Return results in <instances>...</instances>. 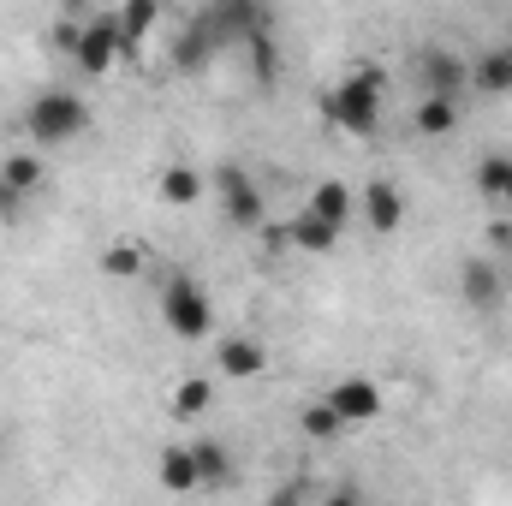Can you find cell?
Wrapping results in <instances>:
<instances>
[{
  "label": "cell",
  "mask_w": 512,
  "mask_h": 506,
  "mask_svg": "<svg viewBox=\"0 0 512 506\" xmlns=\"http://www.w3.org/2000/svg\"><path fill=\"white\" fill-rule=\"evenodd\" d=\"M245 54H251V72L262 78V84H274V78H280V54H274V36H268V24L245 30Z\"/></svg>",
  "instance_id": "22"
},
{
  "label": "cell",
  "mask_w": 512,
  "mask_h": 506,
  "mask_svg": "<svg viewBox=\"0 0 512 506\" xmlns=\"http://www.w3.org/2000/svg\"><path fill=\"white\" fill-rule=\"evenodd\" d=\"M161 489L167 495H197V459H191V447H161Z\"/></svg>",
  "instance_id": "20"
},
{
  "label": "cell",
  "mask_w": 512,
  "mask_h": 506,
  "mask_svg": "<svg viewBox=\"0 0 512 506\" xmlns=\"http://www.w3.org/2000/svg\"><path fill=\"white\" fill-rule=\"evenodd\" d=\"M114 18H120V42H126V54H137V48L155 36V24H161V0H120Z\"/></svg>",
  "instance_id": "15"
},
{
  "label": "cell",
  "mask_w": 512,
  "mask_h": 506,
  "mask_svg": "<svg viewBox=\"0 0 512 506\" xmlns=\"http://www.w3.org/2000/svg\"><path fill=\"white\" fill-rule=\"evenodd\" d=\"M245 6H268V0H245Z\"/></svg>",
  "instance_id": "27"
},
{
  "label": "cell",
  "mask_w": 512,
  "mask_h": 506,
  "mask_svg": "<svg viewBox=\"0 0 512 506\" xmlns=\"http://www.w3.org/2000/svg\"><path fill=\"white\" fill-rule=\"evenodd\" d=\"M358 221L370 227V233H399L405 227V191L393 185V179H370L364 191H358Z\"/></svg>",
  "instance_id": "8"
},
{
  "label": "cell",
  "mask_w": 512,
  "mask_h": 506,
  "mask_svg": "<svg viewBox=\"0 0 512 506\" xmlns=\"http://www.w3.org/2000/svg\"><path fill=\"white\" fill-rule=\"evenodd\" d=\"M411 126H417V137H453L459 131V96H423Z\"/></svg>",
  "instance_id": "18"
},
{
  "label": "cell",
  "mask_w": 512,
  "mask_h": 506,
  "mask_svg": "<svg viewBox=\"0 0 512 506\" xmlns=\"http://www.w3.org/2000/svg\"><path fill=\"white\" fill-rule=\"evenodd\" d=\"M286 245H292V251H304V256H328L334 245H340V227H334V221H322L316 209H298V215L286 221Z\"/></svg>",
  "instance_id": "13"
},
{
  "label": "cell",
  "mask_w": 512,
  "mask_h": 506,
  "mask_svg": "<svg viewBox=\"0 0 512 506\" xmlns=\"http://www.w3.org/2000/svg\"><path fill=\"white\" fill-rule=\"evenodd\" d=\"M120 60H126L120 18H114V12H90V18H84V36H78V54H72V66H78L84 78H108Z\"/></svg>",
  "instance_id": "5"
},
{
  "label": "cell",
  "mask_w": 512,
  "mask_h": 506,
  "mask_svg": "<svg viewBox=\"0 0 512 506\" xmlns=\"http://www.w3.org/2000/svg\"><path fill=\"white\" fill-rule=\"evenodd\" d=\"M471 90L477 96H512V42L471 60Z\"/></svg>",
  "instance_id": "14"
},
{
  "label": "cell",
  "mask_w": 512,
  "mask_h": 506,
  "mask_svg": "<svg viewBox=\"0 0 512 506\" xmlns=\"http://www.w3.org/2000/svg\"><path fill=\"white\" fill-rule=\"evenodd\" d=\"M209 191L221 197V215H227V227H239V233H262V227H268V197H262V185H256L251 167H239V161H221V167L209 173Z\"/></svg>",
  "instance_id": "4"
},
{
  "label": "cell",
  "mask_w": 512,
  "mask_h": 506,
  "mask_svg": "<svg viewBox=\"0 0 512 506\" xmlns=\"http://www.w3.org/2000/svg\"><path fill=\"white\" fill-rule=\"evenodd\" d=\"M161 328H167L173 340H191V346L215 334V298H209V286L191 280L185 268H173L167 286H161Z\"/></svg>",
  "instance_id": "3"
},
{
  "label": "cell",
  "mask_w": 512,
  "mask_h": 506,
  "mask_svg": "<svg viewBox=\"0 0 512 506\" xmlns=\"http://www.w3.org/2000/svg\"><path fill=\"white\" fill-rule=\"evenodd\" d=\"M387 108V72L382 66H352L334 90H328V120L352 137H376Z\"/></svg>",
  "instance_id": "1"
},
{
  "label": "cell",
  "mask_w": 512,
  "mask_h": 506,
  "mask_svg": "<svg viewBox=\"0 0 512 506\" xmlns=\"http://www.w3.org/2000/svg\"><path fill=\"white\" fill-rule=\"evenodd\" d=\"M304 209H316L322 221H334V227L346 233V227L358 221V191H352L346 179H316L310 197H304Z\"/></svg>",
  "instance_id": "12"
},
{
  "label": "cell",
  "mask_w": 512,
  "mask_h": 506,
  "mask_svg": "<svg viewBox=\"0 0 512 506\" xmlns=\"http://www.w3.org/2000/svg\"><path fill=\"white\" fill-rule=\"evenodd\" d=\"M298 435H304V441H340V435H346V417L328 405V393L298 411Z\"/></svg>",
  "instance_id": "19"
},
{
  "label": "cell",
  "mask_w": 512,
  "mask_h": 506,
  "mask_svg": "<svg viewBox=\"0 0 512 506\" xmlns=\"http://www.w3.org/2000/svg\"><path fill=\"white\" fill-rule=\"evenodd\" d=\"M143 268H149V251H143L137 239H120V245L102 251V274H108V280H137Z\"/></svg>",
  "instance_id": "21"
},
{
  "label": "cell",
  "mask_w": 512,
  "mask_h": 506,
  "mask_svg": "<svg viewBox=\"0 0 512 506\" xmlns=\"http://www.w3.org/2000/svg\"><path fill=\"white\" fill-rule=\"evenodd\" d=\"M18 126H24V137H30L36 149H66V143H78V137L90 131V102H84L78 90L54 84V90L30 96V108H24Z\"/></svg>",
  "instance_id": "2"
},
{
  "label": "cell",
  "mask_w": 512,
  "mask_h": 506,
  "mask_svg": "<svg viewBox=\"0 0 512 506\" xmlns=\"http://www.w3.org/2000/svg\"><path fill=\"white\" fill-rule=\"evenodd\" d=\"M42 179H48L42 155H30V149H18V155H0V185H6V191H18V197H36V191H42Z\"/></svg>",
  "instance_id": "17"
},
{
  "label": "cell",
  "mask_w": 512,
  "mask_h": 506,
  "mask_svg": "<svg viewBox=\"0 0 512 506\" xmlns=\"http://www.w3.org/2000/svg\"><path fill=\"white\" fill-rule=\"evenodd\" d=\"M191 459H197V489H227V483H233V453H227V441L203 435V441H191Z\"/></svg>",
  "instance_id": "16"
},
{
  "label": "cell",
  "mask_w": 512,
  "mask_h": 506,
  "mask_svg": "<svg viewBox=\"0 0 512 506\" xmlns=\"http://www.w3.org/2000/svg\"><path fill=\"white\" fill-rule=\"evenodd\" d=\"M78 36H84V18H54V24H48V42H54V54H66V60L78 54Z\"/></svg>",
  "instance_id": "25"
},
{
  "label": "cell",
  "mask_w": 512,
  "mask_h": 506,
  "mask_svg": "<svg viewBox=\"0 0 512 506\" xmlns=\"http://www.w3.org/2000/svg\"><path fill=\"white\" fill-rule=\"evenodd\" d=\"M155 197H161L167 209H191V203L209 197V173L191 167V161H167V167L155 173Z\"/></svg>",
  "instance_id": "10"
},
{
  "label": "cell",
  "mask_w": 512,
  "mask_h": 506,
  "mask_svg": "<svg viewBox=\"0 0 512 506\" xmlns=\"http://www.w3.org/2000/svg\"><path fill=\"white\" fill-rule=\"evenodd\" d=\"M328 405L346 417V429H352V423H376V417H382V387L370 376H346V381L328 387Z\"/></svg>",
  "instance_id": "9"
},
{
  "label": "cell",
  "mask_w": 512,
  "mask_h": 506,
  "mask_svg": "<svg viewBox=\"0 0 512 506\" xmlns=\"http://www.w3.org/2000/svg\"><path fill=\"white\" fill-rule=\"evenodd\" d=\"M417 84H423V96H465L471 90V60L453 54V48H429L417 60Z\"/></svg>",
  "instance_id": "7"
},
{
  "label": "cell",
  "mask_w": 512,
  "mask_h": 506,
  "mask_svg": "<svg viewBox=\"0 0 512 506\" xmlns=\"http://www.w3.org/2000/svg\"><path fill=\"white\" fill-rule=\"evenodd\" d=\"M215 370L227 381H256L268 370V346H262L256 334H227V340L215 346Z\"/></svg>",
  "instance_id": "11"
},
{
  "label": "cell",
  "mask_w": 512,
  "mask_h": 506,
  "mask_svg": "<svg viewBox=\"0 0 512 506\" xmlns=\"http://www.w3.org/2000/svg\"><path fill=\"white\" fill-rule=\"evenodd\" d=\"M209 405H215V381L209 376H191L173 387V417H203Z\"/></svg>",
  "instance_id": "23"
},
{
  "label": "cell",
  "mask_w": 512,
  "mask_h": 506,
  "mask_svg": "<svg viewBox=\"0 0 512 506\" xmlns=\"http://www.w3.org/2000/svg\"><path fill=\"white\" fill-rule=\"evenodd\" d=\"M501 203H507V209H512V185H507V197H501Z\"/></svg>",
  "instance_id": "26"
},
{
  "label": "cell",
  "mask_w": 512,
  "mask_h": 506,
  "mask_svg": "<svg viewBox=\"0 0 512 506\" xmlns=\"http://www.w3.org/2000/svg\"><path fill=\"white\" fill-rule=\"evenodd\" d=\"M459 298L477 310V316H495L507 304V268L495 256H465L459 262Z\"/></svg>",
  "instance_id": "6"
},
{
  "label": "cell",
  "mask_w": 512,
  "mask_h": 506,
  "mask_svg": "<svg viewBox=\"0 0 512 506\" xmlns=\"http://www.w3.org/2000/svg\"><path fill=\"white\" fill-rule=\"evenodd\" d=\"M507 185H512V155H483V161H477V191H483L489 203H501Z\"/></svg>",
  "instance_id": "24"
}]
</instances>
